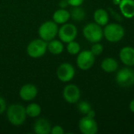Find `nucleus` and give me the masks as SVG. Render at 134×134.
I'll list each match as a JSON object with an SVG mask.
<instances>
[{
	"label": "nucleus",
	"mask_w": 134,
	"mask_h": 134,
	"mask_svg": "<svg viewBox=\"0 0 134 134\" xmlns=\"http://www.w3.org/2000/svg\"><path fill=\"white\" fill-rule=\"evenodd\" d=\"M6 118L9 122L14 126L23 125L27 119L25 108L19 104H13L6 108Z\"/></svg>",
	"instance_id": "obj_1"
},
{
	"label": "nucleus",
	"mask_w": 134,
	"mask_h": 134,
	"mask_svg": "<svg viewBox=\"0 0 134 134\" xmlns=\"http://www.w3.org/2000/svg\"><path fill=\"white\" fill-rule=\"evenodd\" d=\"M104 37L110 42H119L125 35L124 27L118 23H110L104 26Z\"/></svg>",
	"instance_id": "obj_2"
},
{
	"label": "nucleus",
	"mask_w": 134,
	"mask_h": 134,
	"mask_svg": "<svg viewBox=\"0 0 134 134\" xmlns=\"http://www.w3.org/2000/svg\"><path fill=\"white\" fill-rule=\"evenodd\" d=\"M84 38L90 42H100L104 37V30L95 22L89 23L84 26L82 29Z\"/></svg>",
	"instance_id": "obj_3"
},
{
	"label": "nucleus",
	"mask_w": 134,
	"mask_h": 134,
	"mask_svg": "<svg viewBox=\"0 0 134 134\" xmlns=\"http://www.w3.org/2000/svg\"><path fill=\"white\" fill-rule=\"evenodd\" d=\"M58 29V24L53 20H46L39 26L38 33L40 38L48 42L57 37Z\"/></svg>",
	"instance_id": "obj_4"
},
{
	"label": "nucleus",
	"mask_w": 134,
	"mask_h": 134,
	"mask_svg": "<svg viewBox=\"0 0 134 134\" xmlns=\"http://www.w3.org/2000/svg\"><path fill=\"white\" fill-rule=\"evenodd\" d=\"M26 51L27 55L31 58L42 57L47 51V42L40 38L33 39L27 46Z\"/></svg>",
	"instance_id": "obj_5"
},
{
	"label": "nucleus",
	"mask_w": 134,
	"mask_h": 134,
	"mask_svg": "<svg viewBox=\"0 0 134 134\" xmlns=\"http://www.w3.org/2000/svg\"><path fill=\"white\" fill-rule=\"evenodd\" d=\"M59 39L64 43H68L75 40L78 35L77 27L71 23H65L58 29Z\"/></svg>",
	"instance_id": "obj_6"
},
{
	"label": "nucleus",
	"mask_w": 134,
	"mask_h": 134,
	"mask_svg": "<svg viewBox=\"0 0 134 134\" xmlns=\"http://www.w3.org/2000/svg\"><path fill=\"white\" fill-rule=\"evenodd\" d=\"M115 81L121 87H130L134 85V71L129 68L120 69L115 75Z\"/></svg>",
	"instance_id": "obj_7"
},
{
	"label": "nucleus",
	"mask_w": 134,
	"mask_h": 134,
	"mask_svg": "<svg viewBox=\"0 0 134 134\" xmlns=\"http://www.w3.org/2000/svg\"><path fill=\"white\" fill-rule=\"evenodd\" d=\"M95 62V55L88 49L80 51L77 54L76 64L78 68L82 71L90 69Z\"/></svg>",
	"instance_id": "obj_8"
},
{
	"label": "nucleus",
	"mask_w": 134,
	"mask_h": 134,
	"mask_svg": "<svg viewBox=\"0 0 134 134\" xmlns=\"http://www.w3.org/2000/svg\"><path fill=\"white\" fill-rule=\"evenodd\" d=\"M56 75L60 82H69L74 79L75 75V69L71 64L64 62L58 66Z\"/></svg>",
	"instance_id": "obj_9"
},
{
	"label": "nucleus",
	"mask_w": 134,
	"mask_h": 134,
	"mask_svg": "<svg viewBox=\"0 0 134 134\" xmlns=\"http://www.w3.org/2000/svg\"><path fill=\"white\" fill-rule=\"evenodd\" d=\"M62 94L64 100L71 104L78 103L81 97L80 89L75 84H68L65 86Z\"/></svg>",
	"instance_id": "obj_10"
},
{
	"label": "nucleus",
	"mask_w": 134,
	"mask_h": 134,
	"mask_svg": "<svg viewBox=\"0 0 134 134\" xmlns=\"http://www.w3.org/2000/svg\"><path fill=\"white\" fill-rule=\"evenodd\" d=\"M78 126L82 134H96L98 132V125L95 118L85 115L79 120Z\"/></svg>",
	"instance_id": "obj_11"
},
{
	"label": "nucleus",
	"mask_w": 134,
	"mask_h": 134,
	"mask_svg": "<svg viewBox=\"0 0 134 134\" xmlns=\"http://www.w3.org/2000/svg\"><path fill=\"white\" fill-rule=\"evenodd\" d=\"M38 92V88L35 85L27 83L20 87L19 96L24 101H31L37 97Z\"/></svg>",
	"instance_id": "obj_12"
},
{
	"label": "nucleus",
	"mask_w": 134,
	"mask_h": 134,
	"mask_svg": "<svg viewBox=\"0 0 134 134\" xmlns=\"http://www.w3.org/2000/svg\"><path fill=\"white\" fill-rule=\"evenodd\" d=\"M119 59L127 67L134 66V48L130 46L122 47L119 51Z\"/></svg>",
	"instance_id": "obj_13"
},
{
	"label": "nucleus",
	"mask_w": 134,
	"mask_h": 134,
	"mask_svg": "<svg viewBox=\"0 0 134 134\" xmlns=\"http://www.w3.org/2000/svg\"><path fill=\"white\" fill-rule=\"evenodd\" d=\"M51 129L52 126L49 121L45 118L38 119L33 126L34 133L36 134H49Z\"/></svg>",
	"instance_id": "obj_14"
},
{
	"label": "nucleus",
	"mask_w": 134,
	"mask_h": 134,
	"mask_svg": "<svg viewBox=\"0 0 134 134\" xmlns=\"http://www.w3.org/2000/svg\"><path fill=\"white\" fill-rule=\"evenodd\" d=\"M119 9L122 16L127 19L134 17V0H120Z\"/></svg>",
	"instance_id": "obj_15"
},
{
	"label": "nucleus",
	"mask_w": 134,
	"mask_h": 134,
	"mask_svg": "<svg viewBox=\"0 0 134 134\" xmlns=\"http://www.w3.org/2000/svg\"><path fill=\"white\" fill-rule=\"evenodd\" d=\"M52 18L55 23H57V24L62 25V24L68 22V20L71 18V14L68 9L60 8L54 11Z\"/></svg>",
	"instance_id": "obj_16"
},
{
	"label": "nucleus",
	"mask_w": 134,
	"mask_h": 134,
	"mask_svg": "<svg viewBox=\"0 0 134 134\" xmlns=\"http://www.w3.org/2000/svg\"><path fill=\"white\" fill-rule=\"evenodd\" d=\"M93 20L100 26H105L109 21V13L104 9H97L93 13Z\"/></svg>",
	"instance_id": "obj_17"
},
{
	"label": "nucleus",
	"mask_w": 134,
	"mask_h": 134,
	"mask_svg": "<svg viewBox=\"0 0 134 134\" xmlns=\"http://www.w3.org/2000/svg\"><path fill=\"white\" fill-rule=\"evenodd\" d=\"M64 42L60 39H53L47 42V51L53 55H60L64 52Z\"/></svg>",
	"instance_id": "obj_18"
},
{
	"label": "nucleus",
	"mask_w": 134,
	"mask_h": 134,
	"mask_svg": "<svg viewBox=\"0 0 134 134\" xmlns=\"http://www.w3.org/2000/svg\"><path fill=\"white\" fill-rule=\"evenodd\" d=\"M100 68L104 71L107 73H113L118 69L119 63L113 57H106L102 60Z\"/></svg>",
	"instance_id": "obj_19"
},
{
	"label": "nucleus",
	"mask_w": 134,
	"mask_h": 134,
	"mask_svg": "<svg viewBox=\"0 0 134 134\" xmlns=\"http://www.w3.org/2000/svg\"><path fill=\"white\" fill-rule=\"evenodd\" d=\"M27 116L29 118H38L42 113V108L37 103H30L25 108Z\"/></svg>",
	"instance_id": "obj_20"
},
{
	"label": "nucleus",
	"mask_w": 134,
	"mask_h": 134,
	"mask_svg": "<svg viewBox=\"0 0 134 134\" xmlns=\"http://www.w3.org/2000/svg\"><path fill=\"white\" fill-rule=\"evenodd\" d=\"M70 14H71V18L75 21H78V22L83 20L86 16V12L81 6L73 7L70 12Z\"/></svg>",
	"instance_id": "obj_21"
},
{
	"label": "nucleus",
	"mask_w": 134,
	"mask_h": 134,
	"mask_svg": "<svg viewBox=\"0 0 134 134\" xmlns=\"http://www.w3.org/2000/svg\"><path fill=\"white\" fill-rule=\"evenodd\" d=\"M66 49L68 53L71 55H77L81 51V46L79 43L75 40L67 43Z\"/></svg>",
	"instance_id": "obj_22"
},
{
	"label": "nucleus",
	"mask_w": 134,
	"mask_h": 134,
	"mask_svg": "<svg viewBox=\"0 0 134 134\" xmlns=\"http://www.w3.org/2000/svg\"><path fill=\"white\" fill-rule=\"evenodd\" d=\"M77 108H78L79 111L81 114L84 115H86L92 109V107H91L90 104L88 101H86V100H82V101H80L78 104V107Z\"/></svg>",
	"instance_id": "obj_23"
},
{
	"label": "nucleus",
	"mask_w": 134,
	"mask_h": 134,
	"mask_svg": "<svg viewBox=\"0 0 134 134\" xmlns=\"http://www.w3.org/2000/svg\"><path fill=\"white\" fill-rule=\"evenodd\" d=\"M90 51L96 56H99L100 55L103 51H104V47L102 46V44H100V42H95L93 43V45L91 46V49Z\"/></svg>",
	"instance_id": "obj_24"
},
{
	"label": "nucleus",
	"mask_w": 134,
	"mask_h": 134,
	"mask_svg": "<svg viewBox=\"0 0 134 134\" xmlns=\"http://www.w3.org/2000/svg\"><path fill=\"white\" fill-rule=\"evenodd\" d=\"M51 134H64V128L60 126V125H57V126H54L52 127L51 129Z\"/></svg>",
	"instance_id": "obj_25"
},
{
	"label": "nucleus",
	"mask_w": 134,
	"mask_h": 134,
	"mask_svg": "<svg viewBox=\"0 0 134 134\" xmlns=\"http://www.w3.org/2000/svg\"><path fill=\"white\" fill-rule=\"evenodd\" d=\"M85 0H67L68 3L69 5L71 7H75V6H81L82 3L84 2Z\"/></svg>",
	"instance_id": "obj_26"
},
{
	"label": "nucleus",
	"mask_w": 134,
	"mask_h": 134,
	"mask_svg": "<svg viewBox=\"0 0 134 134\" xmlns=\"http://www.w3.org/2000/svg\"><path fill=\"white\" fill-rule=\"evenodd\" d=\"M6 102L4 98L0 97V115L6 111Z\"/></svg>",
	"instance_id": "obj_27"
},
{
	"label": "nucleus",
	"mask_w": 134,
	"mask_h": 134,
	"mask_svg": "<svg viewBox=\"0 0 134 134\" xmlns=\"http://www.w3.org/2000/svg\"><path fill=\"white\" fill-rule=\"evenodd\" d=\"M68 5H68V3L67 0H61V1L59 2V6H60V8L66 9Z\"/></svg>",
	"instance_id": "obj_28"
},
{
	"label": "nucleus",
	"mask_w": 134,
	"mask_h": 134,
	"mask_svg": "<svg viewBox=\"0 0 134 134\" xmlns=\"http://www.w3.org/2000/svg\"><path fill=\"white\" fill-rule=\"evenodd\" d=\"M86 115H87V116H89V117H91V118H95V116H96V112H95V111H93V109H91Z\"/></svg>",
	"instance_id": "obj_29"
},
{
	"label": "nucleus",
	"mask_w": 134,
	"mask_h": 134,
	"mask_svg": "<svg viewBox=\"0 0 134 134\" xmlns=\"http://www.w3.org/2000/svg\"><path fill=\"white\" fill-rule=\"evenodd\" d=\"M129 108H130V110L134 113V99H133L130 103V105H129Z\"/></svg>",
	"instance_id": "obj_30"
}]
</instances>
